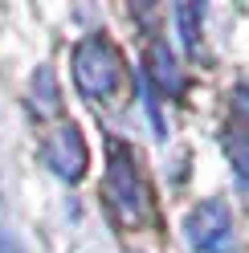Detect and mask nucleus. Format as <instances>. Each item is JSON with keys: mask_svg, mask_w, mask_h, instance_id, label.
Returning a JSON list of instances; mask_svg holds the SVG:
<instances>
[{"mask_svg": "<svg viewBox=\"0 0 249 253\" xmlns=\"http://www.w3.org/2000/svg\"><path fill=\"white\" fill-rule=\"evenodd\" d=\"M106 151H111V160H106V176H102V204L111 209V216L119 225L147 229L151 216H155V204H151V192H147V184L135 168L131 147L111 139Z\"/></svg>", "mask_w": 249, "mask_h": 253, "instance_id": "f257e3e1", "label": "nucleus"}, {"mask_svg": "<svg viewBox=\"0 0 249 253\" xmlns=\"http://www.w3.org/2000/svg\"><path fill=\"white\" fill-rule=\"evenodd\" d=\"M74 82H78V90H82L86 102H98V106L119 102L123 53L106 37H98V33L86 37V41H78V49H74Z\"/></svg>", "mask_w": 249, "mask_h": 253, "instance_id": "f03ea898", "label": "nucleus"}, {"mask_svg": "<svg viewBox=\"0 0 249 253\" xmlns=\"http://www.w3.org/2000/svg\"><path fill=\"white\" fill-rule=\"evenodd\" d=\"M184 237L196 253H233L237 233H233V212L221 200H205L184 216Z\"/></svg>", "mask_w": 249, "mask_h": 253, "instance_id": "7ed1b4c3", "label": "nucleus"}, {"mask_svg": "<svg viewBox=\"0 0 249 253\" xmlns=\"http://www.w3.org/2000/svg\"><path fill=\"white\" fill-rule=\"evenodd\" d=\"M221 143H225V155L237 171L241 188H249V86H237V94H233Z\"/></svg>", "mask_w": 249, "mask_h": 253, "instance_id": "20e7f679", "label": "nucleus"}, {"mask_svg": "<svg viewBox=\"0 0 249 253\" xmlns=\"http://www.w3.org/2000/svg\"><path fill=\"white\" fill-rule=\"evenodd\" d=\"M45 160H49V168L57 171L61 180H82V171L90 164V151L82 143V131L70 123H61L49 131V143H45Z\"/></svg>", "mask_w": 249, "mask_h": 253, "instance_id": "39448f33", "label": "nucleus"}, {"mask_svg": "<svg viewBox=\"0 0 249 253\" xmlns=\"http://www.w3.org/2000/svg\"><path fill=\"white\" fill-rule=\"evenodd\" d=\"M151 78H155V82H164L167 90H180V70H176V61H172V53H167L164 45H155V49H151Z\"/></svg>", "mask_w": 249, "mask_h": 253, "instance_id": "423d86ee", "label": "nucleus"}, {"mask_svg": "<svg viewBox=\"0 0 249 253\" xmlns=\"http://www.w3.org/2000/svg\"><path fill=\"white\" fill-rule=\"evenodd\" d=\"M0 253H25V249L12 241V237H0Z\"/></svg>", "mask_w": 249, "mask_h": 253, "instance_id": "0eeeda50", "label": "nucleus"}]
</instances>
